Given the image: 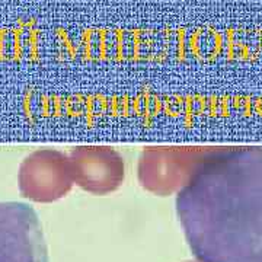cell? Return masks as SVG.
<instances>
[{
    "mask_svg": "<svg viewBox=\"0 0 262 262\" xmlns=\"http://www.w3.org/2000/svg\"><path fill=\"white\" fill-rule=\"evenodd\" d=\"M64 166L56 151H38L20 169L22 192L37 201H48L63 191Z\"/></svg>",
    "mask_w": 262,
    "mask_h": 262,
    "instance_id": "cell-3",
    "label": "cell"
},
{
    "mask_svg": "<svg viewBox=\"0 0 262 262\" xmlns=\"http://www.w3.org/2000/svg\"><path fill=\"white\" fill-rule=\"evenodd\" d=\"M175 210L200 262H262V144L217 147L198 159Z\"/></svg>",
    "mask_w": 262,
    "mask_h": 262,
    "instance_id": "cell-1",
    "label": "cell"
},
{
    "mask_svg": "<svg viewBox=\"0 0 262 262\" xmlns=\"http://www.w3.org/2000/svg\"><path fill=\"white\" fill-rule=\"evenodd\" d=\"M0 262H50L39 217L25 203L0 201Z\"/></svg>",
    "mask_w": 262,
    "mask_h": 262,
    "instance_id": "cell-2",
    "label": "cell"
}]
</instances>
